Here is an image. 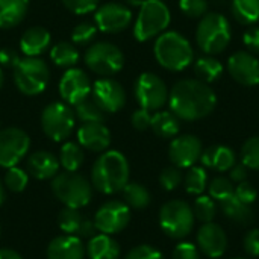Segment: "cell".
Listing matches in <instances>:
<instances>
[{
    "mask_svg": "<svg viewBox=\"0 0 259 259\" xmlns=\"http://www.w3.org/2000/svg\"><path fill=\"white\" fill-rule=\"evenodd\" d=\"M217 105L214 90L199 79H182L168 93L170 111L185 121H196L208 117Z\"/></svg>",
    "mask_w": 259,
    "mask_h": 259,
    "instance_id": "1",
    "label": "cell"
},
{
    "mask_svg": "<svg viewBox=\"0 0 259 259\" xmlns=\"http://www.w3.org/2000/svg\"><path fill=\"white\" fill-rule=\"evenodd\" d=\"M129 162L118 150H105L91 168V185L102 194L111 196L123 191L129 182Z\"/></svg>",
    "mask_w": 259,
    "mask_h": 259,
    "instance_id": "2",
    "label": "cell"
},
{
    "mask_svg": "<svg viewBox=\"0 0 259 259\" xmlns=\"http://www.w3.org/2000/svg\"><path fill=\"white\" fill-rule=\"evenodd\" d=\"M153 53L158 64L168 71H182L194 59V52L190 41L179 32H162L153 46Z\"/></svg>",
    "mask_w": 259,
    "mask_h": 259,
    "instance_id": "3",
    "label": "cell"
},
{
    "mask_svg": "<svg viewBox=\"0 0 259 259\" xmlns=\"http://www.w3.org/2000/svg\"><path fill=\"white\" fill-rule=\"evenodd\" d=\"M52 193L65 208L82 209L93 199V185L79 171H62L52 179Z\"/></svg>",
    "mask_w": 259,
    "mask_h": 259,
    "instance_id": "4",
    "label": "cell"
},
{
    "mask_svg": "<svg viewBox=\"0 0 259 259\" xmlns=\"http://www.w3.org/2000/svg\"><path fill=\"white\" fill-rule=\"evenodd\" d=\"M232 29L228 18L219 12H206L196 29V41L206 55L222 53L231 42Z\"/></svg>",
    "mask_w": 259,
    "mask_h": 259,
    "instance_id": "5",
    "label": "cell"
},
{
    "mask_svg": "<svg viewBox=\"0 0 259 259\" xmlns=\"http://www.w3.org/2000/svg\"><path fill=\"white\" fill-rule=\"evenodd\" d=\"M171 14L162 0H146L138 12L134 24V36L137 41L144 42L159 36L170 24Z\"/></svg>",
    "mask_w": 259,
    "mask_h": 259,
    "instance_id": "6",
    "label": "cell"
},
{
    "mask_svg": "<svg viewBox=\"0 0 259 259\" xmlns=\"http://www.w3.org/2000/svg\"><path fill=\"white\" fill-rule=\"evenodd\" d=\"M194 222L196 217L193 208L181 199L167 202L159 211V226L162 232L173 240H182L190 235Z\"/></svg>",
    "mask_w": 259,
    "mask_h": 259,
    "instance_id": "7",
    "label": "cell"
},
{
    "mask_svg": "<svg viewBox=\"0 0 259 259\" xmlns=\"http://www.w3.org/2000/svg\"><path fill=\"white\" fill-rule=\"evenodd\" d=\"M50 79V70L46 61L39 58H21L14 68V82L24 96L41 94Z\"/></svg>",
    "mask_w": 259,
    "mask_h": 259,
    "instance_id": "8",
    "label": "cell"
},
{
    "mask_svg": "<svg viewBox=\"0 0 259 259\" xmlns=\"http://www.w3.org/2000/svg\"><path fill=\"white\" fill-rule=\"evenodd\" d=\"M76 124L74 109L65 102L49 103L41 112V127L46 137L52 141L61 143L65 141Z\"/></svg>",
    "mask_w": 259,
    "mask_h": 259,
    "instance_id": "9",
    "label": "cell"
},
{
    "mask_svg": "<svg viewBox=\"0 0 259 259\" xmlns=\"http://www.w3.org/2000/svg\"><path fill=\"white\" fill-rule=\"evenodd\" d=\"M83 59L87 67L102 77H111L117 74L124 65L123 52L115 44L108 41H97L90 46Z\"/></svg>",
    "mask_w": 259,
    "mask_h": 259,
    "instance_id": "10",
    "label": "cell"
},
{
    "mask_svg": "<svg viewBox=\"0 0 259 259\" xmlns=\"http://www.w3.org/2000/svg\"><path fill=\"white\" fill-rule=\"evenodd\" d=\"M135 99L140 108L147 111H159L168 102V90L165 82L155 73H143L135 82Z\"/></svg>",
    "mask_w": 259,
    "mask_h": 259,
    "instance_id": "11",
    "label": "cell"
},
{
    "mask_svg": "<svg viewBox=\"0 0 259 259\" xmlns=\"http://www.w3.org/2000/svg\"><path fill=\"white\" fill-rule=\"evenodd\" d=\"M131 217V208L124 202L109 200L97 209L93 222L100 234L115 235L127 228Z\"/></svg>",
    "mask_w": 259,
    "mask_h": 259,
    "instance_id": "12",
    "label": "cell"
},
{
    "mask_svg": "<svg viewBox=\"0 0 259 259\" xmlns=\"http://www.w3.org/2000/svg\"><path fill=\"white\" fill-rule=\"evenodd\" d=\"M30 147L29 135L20 127L0 131V167L11 168L21 162Z\"/></svg>",
    "mask_w": 259,
    "mask_h": 259,
    "instance_id": "13",
    "label": "cell"
},
{
    "mask_svg": "<svg viewBox=\"0 0 259 259\" xmlns=\"http://www.w3.org/2000/svg\"><path fill=\"white\" fill-rule=\"evenodd\" d=\"M94 21L97 29L105 33H118L129 27L132 21V11L117 2H109L96 9Z\"/></svg>",
    "mask_w": 259,
    "mask_h": 259,
    "instance_id": "14",
    "label": "cell"
},
{
    "mask_svg": "<svg viewBox=\"0 0 259 259\" xmlns=\"http://www.w3.org/2000/svg\"><path fill=\"white\" fill-rule=\"evenodd\" d=\"M93 83L87 73L80 68H68L59 80V94L65 103L76 106L90 97Z\"/></svg>",
    "mask_w": 259,
    "mask_h": 259,
    "instance_id": "15",
    "label": "cell"
},
{
    "mask_svg": "<svg viewBox=\"0 0 259 259\" xmlns=\"http://www.w3.org/2000/svg\"><path fill=\"white\" fill-rule=\"evenodd\" d=\"M93 100L100 106L103 112H118L126 105V91L120 82L111 77L97 79L93 83Z\"/></svg>",
    "mask_w": 259,
    "mask_h": 259,
    "instance_id": "16",
    "label": "cell"
},
{
    "mask_svg": "<svg viewBox=\"0 0 259 259\" xmlns=\"http://www.w3.org/2000/svg\"><path fill=\"white\" fill-rule=\"evenodd\" d=\"M203 147L202 141L196 135H179L176 137L168 147V158L173 165L179 168H190L200 161Z\"/></svg>",
    "mask_w": 259,
    "mask_h": 259,
    "instance_id": "17",
    "label": "cell"
},
{
    "mask_svg": "<svg viewBox=\"0 0 259 259\" xmlns=\"http://www.w3.org/2000/svg\"><path fill=\"white\" fill-rule=\"evenodd\" d=\"M228 71L240 85H259V59L250 52L240 50L231 55V58L228 59Z\"/></svg>",
    "mask_w": 259,
    "mask_h": 259,
    "instance_id": "18",
    "label": "cell"
},
{
    "mask_svg": "<svg viewBox=\"0 0 259 259\" xmlns=\"http://www.w3.org/2000/svg\"><path fill=\"white\" fill-rule=\"evenodd\" d=\"M197 246L208 258H222L228 249V237L225 229L214 223H203L197 231Z\"/></svg>",
    "mask_w": 259,
    "mask_h": 259,
    "instance_id": "19",
    "label": "cell"
},
{
    "mask_svg": "<svg viewBox=\"0 0 259 259\" xmlns=\"http://www.w3.org/2000/svg\"><path fill=\"white\" fill-rule=\"evenodd\" d=\"M58 226L59 229L67 235H74L79 238H91L96 235V226L94 222L85 217L80 209L74 208H64L58 214Z\"/></svg>",
    "mask_w": 259,
    "mask_h": 259,
    "instance_id": "20",
    "label": "cell"
},
{
    "mask_svg": "<svg viewBox=\"0 0 259 259\" xmlns=\"http://www.w3.org/2000/svg\"><path fill=\"white\" fill-rule=\"evenodd\" d=\"M77 143L83 150L103 153L111 144V132L103 123H82L77 129Z\"/></svg>",
    "mask_w": 259,
    "mask_h": 259,
    "instance_id": "21",
    "label": "cell"
},
{
    "mask_svg": "<svg viewBox=\"0 0 259 259\" xmlns=\"http://www.w3.org/2000/svg\"><path fill=\"white\" fill-rule=\"evenodd\" d=\"M85 255L83 240L74 235L62 234L47 246V259H83Z\"/></svg>",
    "mask_w": 259,
    "mask_h": 259,
    "instance_id": "22",
    "label": "cell"
},
{
    "mask_svg": "<svg viewBox=\"0 0 259 259\" xmlns=\"http://www.w3.org/2000/svg\"><path fill=\"white\" fill-rule=\"evenodd\" d=\"M59 159L47 150L33 152L26 161V171L38 181L53 179L59 173Z\"/></svg>",
    "mask_w": 259,
    "mask_h": 259,
    "instance_id": "23",
    "label": "cell"
},
{
    "mask_svg": "<svg viewBox=\"0 0 259 259\" xmlns=\"http://www.w3.org/2000/svg\"><path fill=\"white\" fill-rule=\"evenodd\" d=\"M52 35L42 26H32L21 35L20 39V50L30 58H38L50 47Z\"/></svg>",
    "mask_w": 259,
    "mask_h": 259,
    "instance_id": "24",
    "label": "cell"
},
{
    "mask_svg": "<svg viewBox=\"0 0 259 259\" xmlns=\"http://www.w3.org/2000/svg\"><path fill=\"white\" fill-rule=\"evenodd\" d=\"M87 256L90 259H120V244L106 234L93 235L85 246Z\"/></svg>",
    "mask_w": 259,
    "mask_h": 259,
    "instance_id": "25",
    "label": "cell"
},
{
    "mask_svg": "<svg viewBox=\"0 0 259 259\" xmlns=\"http://www.w3.org/2000/svg\"><path fill=\"white\" fill-rule=\"evenodd\" d=\"M200 162L206 168H214L217 171H228L237 164L235 152L228 146H212L202 152Z\"/></svg>",
    "mask_w": 259,
    "mask_h": 259,
    "instance_id": "26",
    "label": "cell"
},
{
    "mask_svg": "<svg viewBox=\"0 0 259 259\" xmlns=\"http://www.w3.org/2000/svg\"><path fill=\"white\" fill-rule=\"evenodd\" d=\"M222 212L234 223H238L241 226L250 225L255 220V212L250 205H246L241 202L235 194L220 202Z\"/></svg>",
    "mask_w": 259,
    "mask_h": 259,
    "instance_id": "27",
    "label": "cell"
},
{
    "mask_svg": "<svg viewBox=\"0 0 259 259\" xmlns=\"http://www.w3.org/2000/svg\"><path fill=\"white\" fill-rule=\"evenodd\" d=\"M29 8V0H0V29H11L20 24Z\"/></svg>",
    "mask_w": 259,
    "mask_h": 259,
    "instance_id": "28",
    "label": "cell"
},
{
    "mask_svg": "<svg viewBox=\"0 0 259 259\" xmlns=\"http://www.w3.org/2000/svg\"><path fill=\"white\" fill-rule=\"evenodd\" d=\"M152 131L161 138H175L179 132V118L171 111H156L150 121Z\"/></svg>",
    "mask_w": 259,
    "mask_h": 259,
    "instance_id": "29",
    "label": "cell"
},
{
    "mask_svg": "<svg viewBox=\"0 0 259 259\" xmlns=\"http://www.w3.org/2000/svg\"><path fill=\"white\" fill-rule=\"evenodd\" d=\"M58 159L65 171H77L85 162V152L79 143L67 141L62 144Z\"/></svg>",
    "mask_w": 259,
    "mask_h": 259,
    "instance_id": "30",
    "label": "cell"
},
{
    "mask_svg": "<svg viewBox=\"0 0 259 259\" xmlns=\"http://www.w3.org/2000/svg\"><path fill=\"white\" fill-rule=\"evenodd\" d=\"M194 73L199 80L205 83L215 82L223 74V65L219 59H215L212 55H206L199 58L194 62Z\"/></svg>",
    "mask_w": 259,
    "mask_h": 259,
    "instance_id": "31",
    "label": "cell"
},
{
    "mask_svg": "<svg viewBox=\"0 0 259 259\" xmlns=\"http://www.w3.org/2000/svg\"><path fill=\"white\" fill-rule=\"evenodd\" d=\"M123 202L131 209H144L150 205L152 196L149 190L138 182H127V185L123 188Z\"/></svg>",
    "mask_w": 259,
    "mask_h": 259,
    "instance_id": "32",
    "label": "cell"
},
{
    "mask_svg": "<svg viewBox=\"0 0 259 259\" xmlns=\"http://www.w3.org/2000/svg\"><path fill=\"white\" fill-rule=\"evenodd\" d=\"M79 50L76 49L74 44L62 41L58 42L56 46L52 47L50 50V59L53 61L55 65L61 67V68H73L77 62H79Z\"/></svg>",
    "mask_w": 259,
    "mask_h": 259,
    "instance_id": "33",
    "label": "cell"
},
{
    "mask_svg": "<svg viewBox=\"0 0 259 259\" xmlns=\"http://www.w3.org/2000/svg\"><path fill=\"white\" fill-rule=\"evenodd\" d=\"M232 14L241 24H256L259 21V0H232Z\"/></svg>",
    "mask_w": 259,
    "mask_h": 259,
    "instance_id": "34",
    "label": "cell"
},
{
    "mask_svg": "<svg viewBox=\"0 0 259 259\" xmlns=\"http://www.w3.org/2000/svg\"><path fill=\"white\" fill-rule=\"evenodd\" d=\"M185 190L191 196H200L208 188V173L203 167L193 165L184 178Z\"/></svg>",
    "mask_w": 259,
    "mask_h": 259,
    "instance_id": "35",
    "label": "cell"
},
{
    "mask_svg": "<svg viewBox=\"0 0 259 259\" xmlns=\"http://www.w3.org/2000/svg\"><path fill=\"white\" fill-rule=\"evenodd\" d=\"M105 114L106 112H103L100 106L90 97L74 106V115L82 123H103L106 117Z\"/></svg>",
    "mask_w": 259,
    "mask_h": 259,
    "instance_id": "36",
    "label": "cell"
},
{
    "mask_svg": "<svg viewBox=\"0 0 259 259\" xmlns=\"http://www.w3.org/2000/svg\"><path fill=\"white\" fill-rule=\"evenodd\" d=\"M29 184V173L24 170V168H20V167H11V168H6V173H5V178H3V185L12 191V193H21L26 190Z\"/></svg>",
    "mask_w": 259,
    "mask_h": 259,
    "instance_id": "37",
    "label": "cell"
},
{
    "mask_svg": "<svg viewBox=\"0 0 259 259\" xmlns=\"http://www.w3.org/2000/svg\"><path fill=\"white\" fill-rule=\"evenodd\" d=\"M193 212L196 220L202 223H209L217 215V203L211 196H199L194 202Z\"/></svg>",
    "mask_w": 259,
    "mask_h": 259,
    "instance_id": "38",
    "label": "cell"
},
{
    "mask_svg": "<svg viewBox=\"0 0 259 259\" xmlns=\"http://www.w3.org/2000/svg\"><path fill=\"white\" fill-rule=\"evenodd\" d=\"M208 191L214 200L222 202V200L235 194V187H234V182L231 179H228L225 176H217L209 182Z\"/></svg>",
    "mask_w": 259,
    "mask_h": 259,
    "instance_id": "39",
    "label": "cell"
},
{
    "mask_svg": "<svg viewBox=\"0 0 259 259\" xmlns=\"http://www.w3.org/2000/svg\"><path fill=\"white\" fill-rule=\"evenodd\" d=\"M241 162L250 170H259V137H252L243 144Z\"/></svg>",
    "mask_w": 259,
    "mask_h": 259,
    "instance_id": "40",
    "label": "cell"
},
{
    "mask_svg": "<svg viewBox=\"0 0 259 259\" xmlns=\"http://www.w3.org/2000/svg\"><path fill=\"white\" fill-rule=\"evenodd\" d=\"M96 33H97V26L90 21H83L73 29L71 39L76 46H87L94 39Z\"/></svg>",
    "mask_w": 259,
    "mask_h": 259,
    "instance_id": "41",
    "label": "cell"
},
{
    "mask_svg": "<svg viewBox=\"0 0 259 259\" xmlns=\"http://www.w3.org/2000/svg\"><path fill=\"white\" fill-rule=\"evenodd\" d=\"M182 181H184V175H182L181 168L176 165L164 168L159 175V184L165 191L176 190L182 184Z\"/></svg>",
    "mask_w": 259,
    "mask_h": 259,
    "instance_id": "42",
    "label": "cell"
},
{
    "mask_svg": "<svg viewBox=\"0 0 259 259\" xmlns=\"http://www.w3.org/2000/svg\"><path fill=\"white\" fill-rule=\"evenodd\" d=\"M181 11L191 18H202L208 12L206 0H179Z\"/></svg>",
    "mask_w": 259,
    "mask_h": 259,
    "instance_id": "43",
    "label": "cell"
},
{
    "mask_svg": "<svg viewBox=\"0 0 259 259\" xmlns=\"http://www.w3.org/2000/svg\"><path fill=\"white\" fill-rule=\"evenodd\" d=\"M124 259H165L164 255L150 244H140L129 250Z\"/></svg>",
    "mask_w": 259,
    "mask_h": 259,
    "instance_id": "44",
    "label": "cell"
},
{
    "mask_svg": "<svg viewBox=\"0 0 259 259\" xmlns=\"http://www.w3.org/2000/svg\"><path fill=\"white\" fill-rule=\"evenodd\" d=\"M61 2L68 11L79 14V15L96 11L99 5V0H61Z\"/></svg>",
    "mask_w": 259,
    "mask_h": 259,
    "instance_id": "45",
    "label": "cell"
},
{
    "mask_svg": "<svg viewBox=\"0 0 259 259\" xmlns=\"http://www.w3.org/2000/svg\"><path fill=\"white\" fill-rule=\"evenodd\" d=\"M173 259H200L199 247L193 243H179L173 250Z\"/></svg>",
    "mask_w": 259,
    "mask_h": 259,
    "instance_id": "46",
    "label": "cell"
},
{
    "mask_svg": "<svg viewBox=\"0 0 259 259\" xmlns=\"http://www.w3.org/2000/svg\"><path fill=\"white\" fill-rule=\"evenodd\" d=\"M235 196H237L241 202H244L246 205H252V203L256 200V197H258V191H256V188H255L250 182L244 181V182H240V184L237 185V188H235Z\"/></svg>",
    "mask_w": 259,
    "mask_h": 259,
    "instance_id": "47",
    "label": "cell"
},
{
    "mask_svg": "<svg viewBox=\"0 0 259 259\" xmlns=\"http://www.w3.org/2000/svg\"><path fill=\"white\" fill-rule=\"evenodd\" d=\"M244 246V252L252 256V258H258L259 256V229H250L243 241Z\"/></svg>",
    "mask_w": 259,
    "mask_h": 259,
    "instance_id": "48",
    "label": "cell"
},
{
    "mask_svg": "<svg viewBox=\"0 0 259 259\" xmlns=\"http://www.w3.org/2000/svg\"><path fill=\"white\" fill-rule=\"evenodd\" d=\"M132 126L137 129V131H146L150 127V121H152V115H150V111L147 109H137L134 114H132Z\"/></svg>",
    "mask_w": 259,
    "mask_h": 259,
    "instance_id": "49",
    "label": "cell"
},
{
    "mask_svg": "<svg viewBox=\"0 0 259 259\" xmlns=\"http://www.w3.org/2000/svg\"><path fill=\"white\" fill-rule=\"evenodd\" d=\"M20 55L17 50L11 49V47H5L0 50V65L5 68H15L17 64L20 62Z\"/></svg>",
    "mask_w": 259,
    "mask_h": 259,
    "instance_id": "50",
    "label": "cell"
},
{
    "mask_svg": "<svg viewBox=\"0 0 259 259\" xmlns=\"http://www.w3.org/2000/svg\"><path fill=\"white\" fill-rule=\"evenodd\" d=\"M243 41H244V46L249 49V52L259 53V26L250 27V29L244 33Z\"/></svg>",
    "mask_w": 259,
    "mask_h": 259,
    "instance_id": "51",
    "label": "cell"
},
{
    "mask_svg": "<svg viewBox=\"0 0 259 259\" xmlns=\"http://www.w3.org/2000/svg\"><path fill=\"white\" fill-rule=\"evenodd\" d=\"M232 182H244L247 179V167L241 162V164H235L232 168H231V178H229Z\"/></svg>",
    "mask_w": 259,
    "mask_h": 259,
    "instance_id": "52",
    "label": "cell"
},
{
    "mask_svg": "<svg viewBox=\"0 0 259 259\" xmlns=\"http://www.w3.org/2000/svg\"><path fill=\"white\" fill-rule=\"evenodd\" d=\"M0 259H23L21 255L18 252H15L14 249H8V247H3L0 249Z\"/></svg>",
    "mask_w": 259,
    "mask_h": 259,
    "instance_id": "53",
    "label": "cell"
},
{
    "mask_svg": "<svg viewBox=\"0 0 259 259\" xmlns=\"http://www.w3.org/2000/svg\"><path fill=\"white\" fill-rule=\"evenodd\" d=\"M129 6H134V8H141V5L146 2V0H124Z\"/></svg>",
    "mask_w": 259,
    "mask_h": 259,
    "instance_id": "54",
    "label": "cell"
},
{
    "mask_svg": "<svg viewBox=\"0 0 259 259\" xmlns=\"http://www.w3.org/2000/svg\"><path fill=\"white\" fill-rule=\"evenodd\" d=\"M5 202V185H3V181L0 179V206L3 205Z\"/></svg>",
    "mask_w": 259,
    "mask_h": 259,
    "instance_id": "55",
    "label": "cell"
},
{
    "mask_svg": "<svg viewBox=\"0 0 259 259\" xmlns=\"http://www.w3.org/2000/svg\"><path fill=\"white\" fill-rule=\"evenodd\" d=\"M3 80H5V77H3V71H2V68H0V88L3 87Z\"/></svg>",
    "mask_w": 259,
    "mask_h": 259,
    "instance_id": "56",
    "label": "cell"
},
{
    "mask_svg": "<svg viewBox=\"0 0 259 259\" xmlns=\"http://www.w3.org/2000/svg\"><path fill=\"white\" fill-rule=\"evenodd\" d=\"M231 259H246V258H231Z\"/></svg>",
    "mask_w": 259,
    "mask_h": 259,
    "instance_id": "57",
    "label": "cell"
},
{
    "mask_svg": "<svg viewBox=\"0 0 259 259\" xmlns=\"http://www.w3.org/2000/svg\"><path fill=\"white\" fill-rule=\"evenodd\" d=\"M0 232H2V231H0Z\"/></svg>",
    "mask_w": 259,
    "mask_h": 259,
    "instance_id": "58",
    "label": "cell"
}]
</instances>
